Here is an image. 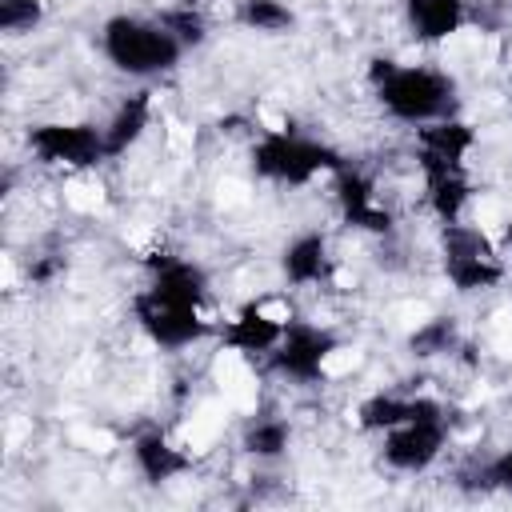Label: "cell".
I'll use <instances>...</instances> for the list:
<instances>
[{"label": "cell", "mask_w": 512, "mask_h": 512, "mask_svg": "<svg viewBox=\"0 0 512 512\" xmlns=\"http://www.w3.org/2000/svg\"><path fill=\"white\" fill-rule=\"evenodd\" d=\"M372 84H376L380 104L396 120H408V124L440 120L448 112V100H452V80L432 72V68H420V64L376 60L372 64Z\"/></svg>", "instance_id": "cell-1"}, {"label": "cell", "mask_w": 512, "mask_h": 512, "mask_svg": "<svg viewBox=\"0 0 512 512\" xmlns=\"http://www.w3.org/2000/svg\"><path fill=\"white\" fill-rule=\"evenodd\" d=\"M100 44H104V56L128 76H160V72L176 68V60L184 52L180 40L160 20L148 24L136 16H112L104 24Z\"/></svg>", "instance_id": "cell-2"}, {"label": "cell", "mask_w": 512, "mask_h": 512, "mask_svg": "<svg viewBox=\"0 0 512 512\" xmlns=\"http://www.w3.org/2000/svg\"><path fill=\"white\" fill-rule=\"evenodd\" d=\"M252 168L280 184H308L320 172H336L340 160L332 148L304 140L296 132H264L252 148Z\"/></svg>", "instance_id": "cell-3"}, {"label": "cell", "mask_w": 512, "mask_h": 512, "mask_svg": "<svg viewBox=\"0 0 512 512\" xmlns=\"http://www.w3.org/2000/svg\"><path fill=\"white\" fill-rule=\"evenodd\" d=\"M28 144L44 164H64V168H92L108 160L104 148V128L92 124H36L28 128Z\"/></svg>", "instance_id": "cell-4"}, {"label": "cell", "mask_w": 512, "mask_h": 512, "mask_svg": "<svg viewBox=\"0 0 512 512\" xmlns=\"http://www.w3.org/2000/svg\"><path fill=\"white\" fill-rule=\"evenodd\" d=\"M132 308H136L140 328H144L160 348H184V344H192V340L204 336V320H200L196 304H180V300H172V296H160L156 288L140 292Z\"/></svg>", "instance_id": "cell-5"}, {"label": "cell", "mask_w": 512, "mask_h": 512, "mask_svg": "<svg viewBox=\"0 0 512 512\" xmlns=\"http://www.w3.org/2000/svg\"><path fill=\"white\" fill-rule=\"evenodd\" d=\"M336 352V340L324 332V328H312V324H288L280 344H276V368L292 380H320L324 376V364L328 356Z\"/></svg>", "instance_id": "cell-6"}, {"label": "cell", "mask_w": 512, "mask_h": 512, "mask_svg": "<svg viewBox=\"0 0 512 512\" xmlns=\"http://www.w3.org/2000/svg\"><path fill=\"white\" fill-rule=\"evenodd\" d=\"M444 448V420H408L384 432V460L400 472L428 468Z\"/></svg>", "instance_id": "cell-7"}, {"label": "cell", "mask_w": 512, "mask_h": 512, "mask_svg": "<svg viewBox=\"0 0 512 512\" xmlns=\"http://www.w3.org/2000/svg\"><path fill=\"white\" fill-rule=\"evenodd\" d=\"M416 160H420V172H424V180H428V204H432V212H436L444 224L460 220V212H464V204H468V196H472V184H468V176H464V164L444 160V156L424 152V148H420Z\"/></svg>", "instance_id": "cell-8"}, {"label": "cell", "mask_w": 512, "mask_h": 512, "mask_svg": "<svg viewBox=\"0 0 512 512\" xmlns=\"http://www.w3.org/2000/svg\"><path fill=\"white\" fill-rule=\"evenodd\" d=\"M336 200H340L348 224H356V228H364V232H388V228H392V212H388L384 204H376L372 184H368L360 172L344 168V164L336 168Z\"/></svg>", "instance_id": "cell-9"}, {"label": "cell", "mask_w": 512, "mask_h": 512, "mask_svg": "<svg viewBox=\"0 0 512 512\" xmlns=\"http://www.w3.org/2000/svg\"><path fill=\"white\" fill-rule=\"evenodd\" d=\"M444 412H440V404L436 400H404V396H368L364 404H360V424L368 428V432H392V428H400V424H408V420H440Z\"/></svg>", "instance_id": "cell-10"}, {"label": "cell", "mask_w": 512, "mask_h": 512, "mask_svg": "<svg viewBox=\"0 0 512 512\" xmlns=\"http://www.w3.org/2000/svg\"><path fill=\"white\" fill-rule=\"evenodd\" d=\"M148 268H152V288L160 296H172L180 304H196L200 308V300H204V272L196 264L160 252V256H148Z\"/></svg>", "instance_id": "cell-11"}, {"label": "cell", "mask_w": 512, "mask_h": 512, "mask_svg": "<svg viewBox=\"0 0 512 512\" xmlns=\"http://www.w3.org/2000/svg\"><path fill=\"white\" fill-rule=\"evenodd\" d=\"M284 328H288L284 320H276V316L260 312L256 304H248V308L224 328V344L236 348V352H268V348L280 344Z\"/></svg>", "instance_id": "cell-12"}, {"label": "cell", "mask_w": 512, "mask_h": 512, "mask_svg": "<svg viewBox=\"0 0 512 512\" xmlns=\"http://www.w3.org/2000/svg\"><path fill=\"white\" fill-rule=\"evenodd\" d=\"M404 8L420 40H448L464 24V0H404Z\"/></svg>", "instance_id": "cell-13"}, {"label": "cell", "mask_w": 512, "mask_h": 512, "mask_svg": "<svg viewBox=\"0 0 512 512\" xmlns=\"http://www.w3.org/2000/svg\"><path fill=\"white\" fill-rule=\"evenodd\" d=\"M148 120H152V100H148V92L128 96V100L116 108V116L108 120V128H104V148H108V156L128 152V148L144 136Z\"/></svg>", "instance_id": "cell-14"}, {"label": "cell", "mask_w": 512, "mask_h": 512, "mask_svg": "<svg viewBox=\"0 0 512 512\" xmlns=\"http://www.w3.org/2000/svg\"><path fill=\"white\" fill-rule=\"evenodd\" d=\"M280 264H284V276L292 284H316V280H324L328 276V244H324V236H316V232L296 236L284 248V260Z\"/></svg>", "instance_id": "cell-15"}, {"label": "cell", "mask_w": 512, "mask_h": 512, "mask_svg": "<svg viewBox=\"0 0 512 512\" xmlns=\"http://www.w3.org/2000/svg\"><path fill=\"white\" fill-rule=\"evenodd\" d=\"M132 456H136V468L144 472V480L160 484V480H172L180 472H188V456L180 448H172L160 432H148L132 444Z\"/></svg>", "instance_id": "cell-16"}, {"label": "cell", "mask_w": 512, "mask_h": 512, "mask_svg": "<svg viewBox=\"0 0 512 512\" xmlns=\"http://www.w3.org/2000/svg\"><path fill=\"white\" fill-rule=\"evenodd\" d=\"M444 272H448V280H452L460 292L492 288V284H500V276H504L496 252H452V256H444Z\"/></svg>", "instance_id": "cell-17"}, {"label": "cell", "mask_w": 512, "mask_h": 512, "mask_svg": "<svg viewBox=\"0 0 512 512\" xmlns=\"http://www.w3.org/2000/svg\"><path fill=\"white\" fill-rule=\"evenodd\" d=\"M472 144H476V132L460 120H428V128H420V148L444 160H456V164H464Z\"/></svg>", "instance_id": "cell-18"}, {"label": "cell", "mask_w": 512, "mask_h": 512, "mask_svg": "<svg viewBox=\"0 0 512 512\" xmlns=\"http://www.w3.org/2000/svg\"><path fill=\"white\" fill-rule=\"evenodd\" d=\"M240 20L256 32H284V28H292V8L280 0H244Z\"/></svg>", "instance_id": "cell-19"}, {"label": "cell", "mask_w": 512, "mask_h": 512, "mask_svg": "<svg viewBox=\"0 0 512 512\" xmlns=\"http://www.w3.org/2000/svg\"><path fill=\"white\" fill-rule=\"evenodd\" d=\"M244 448H248L252 456H264V460L280 456V452L288 448V424H284V420H260V424H252V428L244 432Z\"/></svg>", "instance_id": "cell-20"}, {"label": "cell", "mask_w": 512, "mask_h": 512, "mask_svg": "<svg viewBox=\"0 0 512 512\" xmlns=\"http://www.w3.org/2000/svg\"><path fill=\"white\" fill-rule=\"evenodd\" d=\"M456 340V328H452V320H428L424 328H416L412 332V352L416 356H436V352H448V344Z\"/></svg>", "instance_id": "cell-21"}, {"label": "cell", "mask_w": 512, "mask_h": 512, "mask_svg": "<svg viewBox=\"0 0 512 512\" xmlns=\"http://www.w3.org/2000/svg\"><path fill=\"white\" fill-rule=\"evenodd\" d=\"M160 24L180 40V48L204 40V20H200L192 8H168V12H160Z\"/></svg>", "instance_id": "cell-22"}, {"label": "cell", "mask_w": 512, "mask_h": 512, "mask_svg": "<svg viewBox=\"0 0 512 512\" xmlns=\"http://www.w3.org/2000/svg\"><path fill=\"white\" fill-rule=\"evenodd\" d=\"M44 16L40 0H0V28L4 32H28Z\"/></svg>", "instance_id": "cell-23"}, {"label": "cell", "mask_w": 512, "mask_h": 512, "mask_svg": "<svg viewBox=\"0 0 512 512\" xmlns=\"http://www.w3.org/2000/svg\"><path fill=\"white\" fill-rule=\"evenodd\" d=\"M484 476H488V484H492V488L512 492V448H508V452H500V456L488 464V472H484Z\"/></svg>", "instance_id": "cell-24"}, {"label": "cell", "mask_w": 512, "mask_h": 512, "mask_svg": "<svg viewBox=\"0 0 512 512\" xmlns=\"http://www.w3.org/2000/svg\"><path fill=\"white\" fill-rule=\"evenodd\" d=\"M504 244H512V216H508V224H504Z\"/></svg>", "instance_id": "cell-25"}]
</instances>
